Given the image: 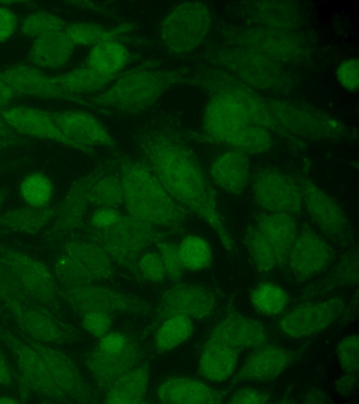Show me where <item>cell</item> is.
Masks as SVG:
<instances>
[{"mask_svg": "<svg viewBox=\"0 0 359 404\" xmlns=\"http://www.w3.org/2000/svg\"><path fill=\"white\" fill-rule=\"evenodd\" d=\"M54 212L55 209L49 206L13 208L0 216V227L13 232L34 234L51 222Z\"/></svg>", "mask_w": 359, "mask_h": 404, "instance_id": "4dcf8cb0", "label": "cell"}, {"mask_svg": "<svg viewBox=\"0 0 359 404\" xmlns=\"http://www.w3.org/2000/svg\"><path fill=\"white\" fill-rule=\"evenodd\" d=\"M0 339L13 356L22 375L35 391L52 398H65L44 359L29 342L2 329Z\"/></svg>", "mask_w": 359, "mask_h": 404, "instance_id": "4fadbf2b", "label": "cell"}, {"mask_svg": "<svg viewBox=\"0 0 359 404\" xmlns=\"http://www.w3.org/2000/svg\"><path fill=\"white\" fill-rule=\"evenodd\" d=\"M0 297L23 301L27 297L7 266L0 260Z\"/></svg>", "mask_w": 359, "mask_h": 404, "instance_id": "ee69618b", "label": "cell"}, {"mask_svg": "<svg viewBox=\"0 0 359 404\" xmlns=\"http://www.w3.org/2000/svg\"><path fill=\"white\" fill-rule=\"evenodd\" d=\"M137 267L142 275L152 282H162L167 276L158 252L149 251L142 254L137 260Z\"/></svg>", "mask_w": 359, "mask_h": 404, "instance_id": "7bdbcfd3", "label": "cell"}, {"mask_svg": "<svg viewBox=\"0 0 359 404\" xmlns=\"http://www.w3.org/2000/svg\"><path fill=\"white\" fill-rule=\"evenodd\" d=\"M158 250L167 276L173 280L180 278L184 268L178 253L177 246L169 241H161L158 244Z\"/></svg>", "mask_w": 359, "mask_h": 404, "instance_id": "b9f144b4", "label": "cell"}, {"mask_svg": "<svg viewBox=\"0 0 359 404\" xmlns=\"http://www.w3.org/2000/svg\"><path fill=\"white\" fill-rule=\"evenodd\" d=\"M65 254L79 262L95 280L105 279L111 276L110 260L104 250L97 245L72 241L65 245Z\"/></svg>", "mask_w": 359, "mask_h": 404, "instance_id": "1f68e13d", "label": "cell"}, {"mask_svg": "<svg viewBox=\"0 0 359 404\" xmlns=\"http://www.w3.org/2000/svg\"><path fill=\"white\" fill-rule=\"evenodd\" d=\"M249 299L255 311L267 317H276L285 313L290 300L288 293L281 285L268 281L255 286Z\"/></svg>", "mask_w": 359, "mask_h": 404, "instance_id": "d6a6232c", "label": "cell"}, {"mask_svg": "<svg viewBox=\"0 0 359 404\" xmlns=\"http://www.w3.org/2000/svg\"><path fill=\"white\" fill-rule=\"evenodd\" d=\"M128 60L126 46L114 38L93 46L88 54L86 65L100 74L118 76Z\"/></svg>", "mask_w": 359, "mask_h": 404, "instance_id": "f546056e", "label": "cell"}, {"mask_svg": "<svg viewBox=\"0 0 359 404\" xmlns=\"http://www.w3.org/2000/svg\"><path fill=\"white\" fill-rule=\"evenodd\" d=\"M119 177L123 206L128 215L153 227L173 228L184 223L186 209L172 197L146 162L125 160Z\"/></svg>", "mask_w": 359, "mask_h": 404, "instance_id": "3957f363", "label": "cell"}, {"mask_svg": "<svg viewBox=\"0 0 359 404\" xmlns=\"http://www.w3.org/2000/svg\"><path fill=\"white\" fill-rule=\"evenodd\" d=\"M60 132L76 144L81 152L94 148H109L115 141L107 127L93 114L81 110H69L50 114Z\"/></svg>", "mask_w": 359, "mask_h": 404, "instance_id": "9a60e30c", "label": "cell"}, {"mask_svg": "<svg viewBox=\"0 0 359 404\" xmlns=\"http://www.w3.org/2000/svg\"><path fill=\"white\" fill-rule=\"evenodd\" d=\"M149 384L147 369L143 366H135L108 386L105 402L113 404L141 403L145 398Z\"/></svg>", "mask_w": 359, "mask_h": 404, "instance_id": "f1b7e54d", "label": "cell"}, {"mask_svg": "<svg viewBox=\"0 0 359 404\" xmlns=\"http://www.w3.org/2000/svg\"><path fill=\"white\" fill-rule=\"evenodd\" d=\"M266 327L259 321L239 313H230L220 319L208 338L225 343L237 350H249L266 343Z\"/></svg>", "mask_w": 359, "mask_h": 404, "instance_id": "e0dca14e", "label": "cell"}, {"mask_svg": "<svg viewBox=\"0 0 359 404\" xmlns=\"http://www.w3.org/2000/svg\"><path fill=\"white\" fill-rule=\"evenodd\" d=\"M0 116L11 129L20 134L51 140L81 152L60 132L49 113L29 107H15L1 110Z\"/></svg>", "mask_w": 359, "mask_h": 404, "instance_id": "ac0fdd59", "label": "cell"}, {"mask_svg": "<svg viewBox=\"0 0 359 404\" xmlns=\"http://www.w3.org/2000/svg\"><path fill=\"white\" fill-rule=\"evenodd\" d=\"M6 198V190L0 189V209Z\"/></svg>", "mask_w": 359, "mask_h": 404, "instance_id": "9f6ffc18", "label": "cell"}, {"mask_svg": "<svg viewBox=\"0 0 359 404\" xmlns=\"http://www.w3.org/2000/svg\"><path fill=\"white\" fill-rule=\"evenodd\" d=\"M241 100L219 95L207 105L203 118L206 132L216 140L245 154H260L272 145L271 135L259 118Z\"/></svg>", "mask_w": 359, "mask_h": 404, "instance_id": "277c9868", "label": "cell"}, {"mask_svg": "<svg viewBox=\"0 0 359 404\" xmlns=\"http://www.w3.org/2000/svg\"><path fill=\"white\" fill-rule=\"evenodd\" d=\"M342 309L343 302L337 298L301 303L283 313L278 328L292 339L310 337L332 325Z\"/></svg>", "mask_w": 359, "mask_h": 404, "instance_id": "9c48e42d", "label": "cell"}, {"mask_svg": "<svg viewBox=\"0 0 359 404\" xmlns=\"http://www.w3.org/2000/svg\"><path fill=\"white\" fill-rule=\"evenodd\" d=\"M41 354L65 398H74L81 393L83 384L79 370L65 354L42 343L29 342Z\"/></svg>", "mask_w": 359, "mask_h": 404, "instance_id": "4316f807", "label": "cell"}, {"mask_svg": "<svg viewBox=\"0 0 359 404\" xmlns=\"http://www.w3.org/2000/svg\"><path fill=\"white\" fill-rule=\"evenodd\" d=\"M17 25V18L10 9L0 6V43L6 41L13 35Z\"/></svg>", "mask_w": 359, "mask_h": 404, "instance_id": "681fc988", "label": "cell"}, {"mask_svg": "<svg viewBox=\"0 0 359 404\" xmlns=\"http://www.w3.org/2000/svg\"><path fill=\"white\" fill-rule=\"evenodd\" d=\"M217 308L214 293L207 287L196 283H177L170 285L161 294L158 310L168 318L183 315L192 320H203L211 316Z\"/></svg>", "mask_w": 359, "mask_h": 404, "instance_id": "5bb4252c", "label": "cell"}, {"mask_svg": "<svg viewBox=\"0 0 359 404\" xmlns=\"http://www.w3.org/2000/svg\"><path fill=\"white\" fill-rule=\"evenodd\" d=\"M139 351L135 342L126 349L113 351L96 347L86 359L87 367L100 385L109 386L121 375L135 366Z\"/></svg>", "mask_w": 359, "mask_h": 404, "instance_id": "7402d4cb", "label": "cell"}, {"mask_svg": "<svg viewBox=\"0 0 359 404\" xmlns=\"http://www.w3.org/2000/svg\"><path fill=\"white\" fill-rule=\"evenodd\" d=\"M88 201L96 207L118 208L123 205V192L119 176L104 175L90 179Z\"/></svg>", "mask_w": 359, "mask_h": 404, "instance_id": "d590c367", "label": "cell"}, {"mask_svg": "<svg viewBox=\"0 0 359 404\" xmlns=\"http://www.w3.org/2000/svg\"><path fill=\"white\" fill-rule=\"evenodd\" d=\"M194 331L193 320L188 316L174 315L165 318L156 333V348L161 351L174 349L187 342Z\"/></svg>", "mask_w": 359, "mask_h": 404, "instance_id": "e575fe53", "label": "cell"}, {"mask_svg": "<svg viewBox=\"0 0 359 404\" xmlns=\"http://www.w3.org/2000/svg\"><path fill=\"white\" fill-rule=\"evenodd\" d=\"M75 46L65 32V28L35 39L29 50V57L38 67L55 69L70 60Z\"/></svg>", "mask_w": 359, "mask_h": 404, "instance_id": "83f0119b", "label": "cell"}, {"mask_svg": "<svg viewBox=\"0 0 359 404\" xmlns=\"http://www.w3.org/2000/svg\"><path fill=\"white\" fill-rule=\"evenodd\" d=\"M63 296L76 311L85 314L100 311L108 314L140 313L145 309L143 302L107 287L84 285L67 287Z\"/></svg>", "mask_w": 359, "mask_h": 404, "instance_id": "7c38bea8", "label": "cell"}, {"mask_svg": "<svg viewBox=\"0 0 359 404\" xmlns=\"http://www.w3.org/2000/svg\"><path fill=\"white\" fill-rule=\"evenodd\" d=\"M122 215L118 208L97 207L90 217V224L96 231H104L116 224Z\"/></svg>", "mask_w": 359, "mask_h": 404, "instance_id": "bcb514c9", "label": "cell"}, {"mask_svg": "<svg viewBox=\"0 0 359 404\" xmlns=\"http://www.w3.org/2000/svg\"><path fill=\"white\" fill-rule=\"evenodd\" d=\"M137 145L172 197L208 225L223 247L233 253L234 240L219 214L211 184L192 152L170 135L156 132L144 133Z\"/></svg>", "mask_w": 359, "mask_h": 404, "instance_id": "6da1fadb", "label": "cell"}, {"mask_svg": "<svg viewBox=\"0 0 359 404\" xmlns=\"http://www.w3.org/2000/svg\"><path fill=\"white\" fill-rule=\"evenodd\" d=\"M185 68L140 69L115 79L95 94L74 102L100 110L133 114L154 106L170 88L185 79Z\"/></svg>", "mask_w": 359, "mask_h": 404, "instance_id": "7a4b0ae2", "label": "cell"}, {"mask_svg": "<svg viewBox=\"0 0 359 404\" xmlns=\"http://www.w3.org/2000/svg\"><path fill=\"white\" fill-rule=\"evenodd\" d=\"M250 186L255 202L266 213L294 215L303 208L300 185L277 169L259 170L253 175Z\"/></svg>", "mask_w": 359, "mask_h": 404, "instance_id": "52a82bcc", "label": "cell"}, {"mask_svg": "<svg viewBox=\"0 0 359 404\" xmlns=\"http://www.w3.org/2000/svg\"><path fill=\"white\" fill-rule=\"evenodd\" d=\"M55 271L57 278L67 287L88 285L96 281L88 271L66 254L57 260Z\"/></svg>", "mask_w": 359, "mask_h": 404, "instance_id": "ab89813d", "label": "cell"}, {"mask_svg": "<svg viewBox=\"0 0 359 404\" xmlns=\"http://www.w3.org/2000/svg\"><path fill=\"white\" fill-rule=\"evenodd\" d=\"M156 396L165 403H213L220 400L218 393L208 384L183 376L165 379L158 386Z\"/></svg>", "mask_w": 359, "mask_h": 404, "instance_id": "d4e9b609", "label": "cell"}, {"mask_svg": "<svg viewBox=\"0 0 359 404\" xmlns=\"http://www.w3.org/2000/svg\"><path fill=\"white\" fill-rule=\"evenodd\" d=\"M65 32L76 46H93L115 38V32L103 26L92 22H72L67 24Z\"/></svg>", "mask_w": 359, "mask_h": 404, "instance_id": "74e56055", "label": "cell"}, {"mask_svg": "<svg viewBox=\"0 0 359 404\" xmlns=\"http://www.w3.org/2000/svg\"><path fill=\"white\" fill-rule=\"evenodd\" d=\"M269 399L267 394L259 389L244 387L233 393L229 402L231 403H268Z\"/></svg>", "mask_w": 359, "mask_h": 404, "instance_id": "c3c4849f", "label": "cell"}, {"mask_svg": "<svg viewBox=\"0 0 359 404\" xmlns=\"http://www.w3.org/2000/svg\"><path fill=\"white\" fill-rule=\"evenodd\" d=\"M334 257L333 248L326 238L308 228L298 231L286 264L296 277L309 279L325 271Z\"/></svg>", "mask_w": 359, "mask_h": 404, "instance_id": "8fae6325", "label": "cell"}, {"mask_svg": "<svg viewBox=\"0 0 359 404\" xmlns=\"http://www.w3.org/2000/svg\"><path fill=\"white\" fill-rule=\"evenodd\" d=\"M16 140L0 136V152L15 143Z\"/></svg>", "mask_w": 359, "mask_h": 404, "instance_id": "db71d44e", "label": "cell"}, {"mask_svg": "<svg viewBox=\"0 0 359 404\" xmlns=\"http://www.w3.org/2000/svg\"><path fill=\"white\" fill-rule=\"evenodd\" d=\"M0 260L7 266L29 298L52 304L56 297L55 278L40 260L13 248L0 246Z\"/></svg>", "mask_w": 359, "mask_h": 404, "instance_id": "ba28073f", "label": "cell"}, {"mask_svg": "<svg viewBox=\"0 0 359 404\" xmlns=\"http://www.w3.org/2000/svg\"><path fill=\"white\" fill-rule=\"evenodd\" d=\"M300 187L303 208L320 233L337 240L348 236L350 223L339 203L310 180L303 181Z\"/></svg>", "mask_w": 359, "mask_h": 404, "instance_id": "30bf717a", "label": "cell"}, {"mask_svg": "<svg viewBox=\"0 0 359 404\" xmlns=\"http://www.w3.org/2000/svg\"><path fill=\"white\" fill-rule=\"evenodd\" d=\"M82 323L88 333L95 337L100 338L109 332L111 318L107 313L91 311L83 314Z\"/></svg>", "mask_w": 359, "mask_h": 404, "instance_id": "f6af8a7d", "label": "cell"}, {"mask_svg": "<svg viewBox=\"0 0 359 404\" xmlns=\"http://www.w3.org/2000/svg\"><path fill=\"white\" fill-rule=\"evenodd\" d=\"M294 215L266 213L255 219L243 234V245L254 267L269 274L286 264L297 234Z\"/></svg>", "mask_w": 359, "mask_h": 404, "instance_id": "5b68a950", "label": "cell"}, {"mask_svg": "<svg viewBox=\"0 0 359 404\" xmlns=\"http://www.w3.org/2000/svg\"><path fill=\"white\" fill-rule=\"evenodd\" d=\"M0 136L17 140L13 130L8 126L2 117L0 116Z\"/></svg>", "mask_w": 359, "mask_h": 404, "instance_id": "f5cc1de1", "label": "cell"}, {"mask_svg": "<svg viewBox=\"0 0 359 404\" xmlns=\"http://www.w3.org/2000/svg\"><path fill=\"white\" fill-rule=\"evenodd\" d=\"M96 235L102 241V249L119 260L139 254L155 236L153 226L128 214L122 215L111 228L96 231Z\"/></svg>", "mask_w": 359, "mask_h": 404, "instance_id": "2e32d148", "label": "cell"}, {"mask_svg": "<svg viewBox=\"0 0 359 404\" xmlns=\"http://www.w3.org/2000/svg\"><path fill=\"white\" fill-rule=\"evenodd\" d=\"M66 23L59 16L48 12H38L29 15L22 25V32L27 37L37 39L62 30Z\"/></svg>", "mask_w": 359, "mask_h": 404, "instance_id": "f35d334b", "label": "cell"}, {"mask_svg": "<svg viewBox=\"0 0 359 404\" xmlns=\"http://www.w3.org/2000/svg\"><path fill=\"white\" fill-rule=\"evenodd\" d=\"M337 78L339 83L348 91H356L358 86V61L348 59L343 61L337 67Z\"/></svg>", "mask_w": 359, "mask_h": 404, "instance_id": "7dc6e473", "label": "cell"}, {"mask_svg": "<svg viewBox=\"0 0 359 404\" xmlns=\"http://www.w3.org/2000/svg\"><path fill=\"white\" fill-rule=\"evenodd\" d=\"M18 403V400L9 396H1L0 403L2 404H11Z\"/></svg>", "mask_w": 359, "mask_h": 404, "instance_id": "11a10c76", "label": "cell"}, {"mask_svg": "<svg viewBox=\"0 0 359 404\" xmlns=\"http://www.w3.org/2000/svg\"><path fill=\"white\" fill-rule=\"evenodd\" d=\"M12 381V372L4 356L0 351V386H8Z\"/></svg>", "mask_w": 359, "mask_h": 404, "instance_id": "f907efd6", "label": "cell"}, {"mask_svg": "<svg viewBox=\"0 0 359 404\" xmlns=\"http://www.w3.org/2000/svg\"><path fill=\"white\" fill-rule=\"evenodd\" d=\"M90 177H81L67 189L58 206L55 209L50 232L62 235L79 228L84 218L88 201Z\"/></svg>", "mask_w": 359, "mask_h": 404, "instance_id": "44dd1931", "label": "cell"}, {"mask_svg": "<svg viewBox=\"0 0 359 404\" xmlns=\"http://www.w3.org/2000/svg\"><path fill=\"white\" fill-rule=\"evenodd\" d=\"M359 339L355 333L347 335L340 339L337 349V358L341 368L350 375L358 371Z\"/></svg>", "mask_w": 359, "mask_h": 404, "instance_id": "60d3db41", "label": "cell"}, {"mask_svg": "<svg viewBox=\"0 0 359 404\" xmlns=\"http://www.w3.org/2000/svg\"><path fill=\"white\" fill-rule=\"evenodd\" d=\"M212 23L209 8L201 1H183L173 6L160 25V39L173 55L196 50L206 38Z\"/></svg>", "mask_w": 359, "mask_h": 404, "instance_id": "8992f818", "label": "cell"}, {"mask_svg": "<svg viewBox=\"0 0 359 404\" xmlns=\"http://www.w3.org/2000/svg\"><path fill=\"white\" fill-rule=\"evenodd\" d=\"M0 81L15 94L67 100L55 83L53 76L45 75L29 67L20 65L1 69Z\"/></svg>", "mask_w": 359, "mask_h": 404, "instance_id": "603a6c76", "label": "cell"}, {"mask_svg": "<svg viewBox=\"0 0 359 404\" xmlns=\"http://www.w3.org/2000/svg\"><path fill=\"white\" fill-rule=\"evenodd\" d=\"M15 95L14 92L0 81V107L6 105Z\"/></svg>", "mask_w": 359, "mask_h": 404, "instance_id": "816d5d0a", "label": "cell"}, {"mask_svg": "<svg viewBox=\"0 0 359 404\" xmlns=\"http://www.w3.org/2000/svg\"><path fill=\"white\" fill-rule=\"evenodd\" d=\"M239 352L225 343L208 338L198 358L199 372L211 382L228 380L238 367Z\"/></svg>", "mask_w": 359, "mask_h": 404, "instance_id": "cb8c5ba5", "label": "cell"}, {"mask_svg": "<svg viewBox=\"0 0 359 404\" xmlns=\"http://www.w3.org/2000/svg\"><path fill=\"white\" fill-rule=\"evenodd\" d=\"M19 192L27 206L44 208L49 206L53 196L54 187L46 174L34 172L22 180Z\"/></svg>", "mask_w": 359, "mask_h": 404, "instance_id": "8d00e7d4", "label": "cell"}, {"mask_svg": "<svg viewBox=\"0 0 359 404\" xmlns=\"http://www.w3.org/2000/svg\"><path fill=\"white\" fill-rule=\"evenodd\" d=\"M290 353L284 347L266 343L252 349L238 367L236 376L245 382H263L279 377L289 367Z\"/></svg>", "mask_w": 359, "mask_h": 404, "instance_id": "d6986e66", "label": "cell"}, {"mask_svg": "<svg viewBox=\"0 0 359 404\" xmlns=\"http://www.w3.org/2000/svg\"><path fill=\"white\" fill-rule=\"evenodd\" d=\"M4 302L17 325L28 336L41 343H56L60 340L61 330L47 315L23 301L7 299Z\"/></svg>", "mask_w": 359, "mask_h": 404, "instance_id": "484cf974", "label": "cell"}, {"mask_svg": "<svg viewBox=\"0 0 359 404\" xmlns=\"http://www.w3.org/2000/svg\"><path fill=\"white\" fill-rule=\"evenodd\" d=\"M177 246L184 269L199 272L211 267L214 258L213 250L203 236L188 234L181 239Z\"/></svg>", "mask_w": 359, "mask_h": 404, "instance_id": "836d02e7", "label": "cell"}, {"mask_svg": "<svg viewBox=\"0 0 359 404\" xmlns=\"http://www.w3.org/2000/svg\"><path fill=\"white\" fill-rule=\"evenodd\" d=\"M213 184L223 191L241 195L250 186L252 164L247 154L233 149L219 155L210 167Z\"/></svg>", "mask_w": 359, "mask_h": 404, "instance_id": "ffe728a7", "label": "cell"}]
</instances>
